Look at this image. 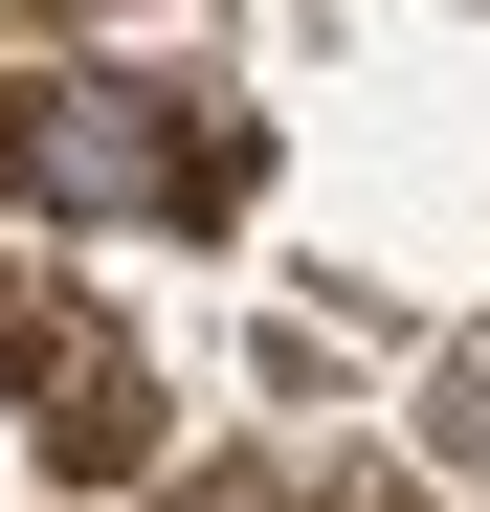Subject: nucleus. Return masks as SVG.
Masks as SVG:
<instances>
[{"label": "nucleus", "mask_w": 490, "mask_h": 512, "mask_svg": "<svg viewBox=\"0 0 490 512\" xmlns=\"http://www.w3.org/2000/svg\"><path fill=\"white\" fill-rule=\"evenodd\" d=\"M245 201V112H201L156 45H0V245H223Z\"/></svg>", "instance_id": "1"}, {"label": "nucleus", "mask_w": 490, "mask_h": 512, "mask_svg": "<svg viewBox=\"0 0 490 512\" xmlns=\"http://www.w3.org/2000/svg\"><path fill=\"white\" fill-rule=\"evenodd\" d=\"M0 446L45 490H134L179 446V379H156V334L67 268V245H0Z\"/></svg>", "instance_id": "2"}]
</instances>
